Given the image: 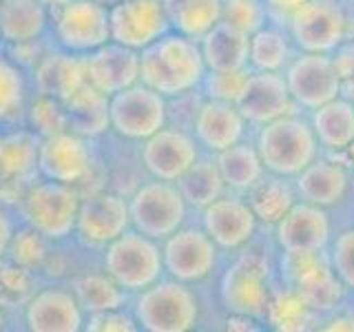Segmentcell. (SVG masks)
I'll use <instances>...</instances> for the list:
<instances>
[{
	"instance_id": "1",
	"label": "cell",
	"mask_w": 354,
	"mask_h": 332,
	"mask_svg": "<svg viewBox=\"0 0 354 332\" xmlns=\"http://www.w3.org/2000/svg\"><path fill=\"white\" fill-rule=\"evenodd\" d=\"M206 71L199 40L177 31H166L140 51V82L166 100L182 98L199 89Z\"/></svg>"
},
{
	"instance_id": "2",
	"label": "cell",
	"mask_w": 354,
	"mask_h": 332,
	"mask_svg": "<svg viewBox=\"0 0 354 332\" xmlns=\"http://www.w3.org/2000/svg\"><path fill=\"white\" fill-rule=\"evenodd\" d=\"M254 147L263 169L274 175L295 177L321 155V144L310 120L301 113L283 116L266 122L257 131Z\"/></svg>"
},
{
	"instance_id": "3",
	"label": "cell",
	"mask_w": 354,
	"mask_h": 332,
	"mask_svg": "<svg viewBox=\"0 0 354 332\" xmlns=\"http://www.w3.org/2000/svg\"><path fill=\"white\" fill-rule=\"evenodd\" d=\"M281 22L297 51L332 53L352 38L354 9L348 0H306Z\"/></svg>"
},
{
	"instance_id": "4",
	"label": "cell",
	"mask_w": 354,
	"mask_h": 332,
	"mask_svg": "<svg viewBox=\"0 0 354 332\" xmlns=\"http://www.w3.org/2000/svg\"><path fill=\"white\" fill-rule=\"evenodd\" d=\"M272 288L270 257L257 248H248L230 261L221 277L219 299L230 315H243L259 321L266 319Z\"/></svg>"
},
{
	"instance_id": "5",
	"label": "cell",
	"mask_w": 354,
	"mask_h": 332,
	"mask_svg": "<svg viewBox=\"0 0 354 332\" xmlns=\"http://www.w3.org/2000/svg\"><path fill=\"white\" fill-rule=\"evenodd\" d=\"M281 284L295 290L304 304L324 319L343 302L341 284L326 250L281 252Z\"/></svg>"
},
{
	"instance_id": "6",
	"label": "cell",
	"mask_w": 354,
	"mask_h": 332,
	"mask_svg": "<svg viewBox=\"0 0 354 332\" xmlns=\"http://www.w3.org/2000/svg\"><path fill=\"white\" fill-rule=\"evenodd\" d=\"M104 270L127 293H142L162 279V248L138 230H124L106 243Z\"/></svg>"
},
{
	"instance_id": "7",
	"label": "cell",
	"mask_w": 354,
	"mask_h": 332,
	"mask_svg": "<svg viewBox=\"0 0 354 332\" xmlns=\"http://www.w3.org/2000/svg\"><path fill=\"white\" fill-rule=\"evenodd\" d=\"M136 319L149 332H186L199 321V302L184 282H155L136 302Z\"/></svg>"
},
{
	"instance_id": "8",
	"label": "cell",
	"mask_w": 354,
	"mask_h": 332,
	"mask_svg": "<svg viewBox=\"0 0 354 332\" xmlns=\"http://www.w3.org/2000/svg\"><path fill=\"white\" fill-rule=\"evenodd\" d=\"M186 208L180 186L164 180L142 184L129 199L133 228L155 241L171 237L184 226Z\"/></svg>"
},
{
	"instance_id": "9",
	"label": "cell",
	"mask_w": 354,
	"mask_h": 332,
	"mask_svg": "<svg viewBox=\"0 0 354 332\" xmlns=\"http://www.w3.org/2000/svg\"><path fill=\"white\" fill-rule=\"evenodd\" d=\"M80 204L82 193L75 186L47 180L31 184L22 199V210L29 226L42 232L47 239H64L75 230Z\"/></svg>"
},
{
	"instance_id": "10",
	"label": "cell",
	"mask_w": 354,
	"mask_h": 332,
	"mask_svg": "<svg viewBox=\"0 0 354 332\" xmlns=\"http://www.w3.org/2000/svg\"><path fill=\"white\" fill-rule=\"evenodd\" d=\"M166 98L147 84H133L111 95V129L129 140H147L166 127Z\"/></svg>"
},
{
	"instance_id": "11",
	"label": "cell",
	"mask_w": 354,
	"mask_h": 332,
	"mask_svg": "<svg viewBox=\"0 0 354 332\" xmlns=\"http://www.w3.org/2000/svg\"><path fill=\"white\" fill-rule=\"evenodd\" d=\"M283 77L295 104L310 113L343 95V80L330 53L299 51L283 69Z\"/></svg>"
},
{
	"instance_id": "12",
	"label": "cell",
	"mask_w": 354,
	"mask_h": 332,
	"mask_svg": "<svg viewBox=\"0 0 354 332\" xmlns=\"http://www.w3.org/2000/svg\"><path fill=\"white\" fill-rule=\"evenodd\" d=\"M53 29L62 49L91 53L111 40L109 9L100 0H66L55 5Z\"/></svg>"
},
{
	"instance_id": "13",
	"label": "cell",
	"mask_w": 354,
	"mask_h": 332,
	"mask_svg": "<svg viewBox=\"0 0 354 332\" xmlns=\"http://www.w3.org/2000/svg\"><path fill=\"white\" fill-rule=\"evenodd\" d=\"M219 248L208 237L204 228H180L171 237L164 239L162 259L164 270L173 279L184 284H197L208 279L215 273Z\"/></svg>"
},
{
	"instance_id": "14",
	"label": "cell",
	"mask_w": 354,
	"mask_h": 332,
	"mask_svg": "<svg viewBox=\"0 0 354 332\" xmlns=\"http://www.w3.org/2000/svg\"><path fill=\"white\" fill-rule=\"evenodd\" d=\"M202 228L217 243L219 250H241L257 235L259 219L248 199L239 193H226L202 208Z\"/></svg>"
},
{
	"instance_id": "15",
	"label": "cell",
	"mask_w": 354,
	"mask_h": 332,
	"mask_svg": "<svg viewBox=\"0 0 354 332\" xmlns=\"http://www.w3.org/2000/svg\"><path fill=\"white\" fill-rule=\"evenodd\" d=\"M109 20L111 40L138 51L171 31L164 0H115L109 9Z\"/></svg>"
},
{
	"instance_id": "16",
	"label": "cell",
	"mask_w": 354,
	"mask_h": 332,
	"mask_svg": "<svg viewBox=\"0 0 354 332\" xmlns=\"http://www.w3.org/2000/svg\"><path fill=\"white\" fill-rule=\"evenodd\" d=\"M237 109L248 124L261 127L277 118L299 113L295 100L288 91L283 71H252L248 75L246 89L237 100Z\"/></svg>"
},
{
	"instance_id": "17",
	"label": "cell",
	"mask_w": 354,
	"mask_h": 332,
	"mask_svg": "<svg viewBox=\"0 0 354 332\" xmlns=\"http://www.w3.org/2000/svg\"><path fill=\"white\" fill-rule=\"evenodd\" d=\"M197 140L184 129L164 127L144 140L142 162L155 180L177 182L197 162Z\"/></svg>"
},
{
	"instance_id": "18",
	"label": "cell",
	"mask_w": 354,
	"mask_h": 332,
	"mask_svg": "<svg viewBox=\"0 0 354 332\" xmlns=\"http://www.w3.org/2000/svg\"><path fill=\"white\" fill-rule=\"evenodd\" d=\"M38 171L53 182L80 184L91 173V149L86 138L73 131H62L40 140Z\"/></svg>"
},
{
	"instance_id": "19",
	"label": "cell",
	"mask_w": 354,
	"mask_h": 332,
	"mask_svg": "<svg viewBox=\"0 0 354 332\" xmlns=\"http://www.w3.org/2000/svg\"><path fill=\"white\" fill-rule=\"evenodd\" d=\"M332 237V221L326 208L297 199L274 224V241L281 252L326 250Z\"/></svg>"
},
{
	"instance_id": "20",
	"label": "cell",
	"mask_w": 354,
	"mask_h": 332,
	"mask_svg": "<svg viewBox=\"0 0 354 332\" xmlns=\"http://www.w3.org/2000/svg\"><path fill=\"white\" fill-rule=\"evenodd\" d=\"M131 224L129 202L115 193H91L82 197L75 230L84 243L106 246Z\"/></svg>"
},
{
	"instance_id": "21",
	"label": "cell",
	"mask_w": 354,
	"mask_h": 332,
	"mask_svg": "<svg viewBox=\"0 0 354 332\" xmlns=\"http://www.w3.org/2000/svg\"><path fill=\"white\" fill-rule=\"evenodd\" d=\"M86 82L106 95L140 82V51L109 40L91 53H84Z\"/></svg>"
},
{
	"instance_id": "22",
	"label": "cell",
	"mask_w": 354,
	"mask_h": 332,
	"mask_svg": "<svg viewBox=\"0 0 354 332\" xmlns=\"http://www.w3.org/2000/svg\"><path fill=\"white\" fill-rule=\"evenodd\" d=\"M195 140L208 153H221L232 144L246 140L248 122L241 116L237 104L219 102V100H204L197 107L193 118Z\"/></svg>"
},
{
	"instance_id": "23",
	"label": "cell",
	"mask_w": 354,
	"mask_h": 332,
	"mask_svg": "<svg viewBox=\"0 0 354 332\" xmlns=\"http://www.w3.org/2000/svg\"><path fill=\"white\" fill-rule=\"evenodd\" d=\"M295 191L301 202L321 208L339 206L350 191V173L343 164L335 160L319 158L295 175Z\"/></svg>"
},
{
	"instance_id": "24",
	"label": "cell",
	"mask_w": 354,
	"mask_h": 332,
	"mask_svg": "<svg viewBox=\"0 0 354 332\" xmlns=\"http://www.w3.org/2000/svg\"><path fill=\"white\" fill-rule=\"evenodd\" d=\"M33 82L40 95L64 102L86 84L84 55L73 51H51L40 55V60L33 64Z\"/></svg>"
},
{
	"instance_id": "25",
	"label": "cell",
	"mask_w": 354,
	"mask_h": 332,
	"mask_svg": "<svg viewBox=\"0 0 354 332\" xmlns=\"http://www.w3.org/2000/svg\"><path fill=\"white\" fill-rule=\"evenodd\" d=\"M27 324L33 332H77L84 319L73 293L47 288L29 299Z\"/></svg>"
},
{
	"instance_id": "26",
	"label": "cell",
	"mask_w": 354,
	"mask_h": 332,
	"mask_svg": "<svg viewBox=\"0 0 354 332\" xmlns=\"http://www.w3.org/2000/svg\"><path fill=\"white\" fill-rule=\"evenodd\" d=\"M208 71H237L248 69L250 36L230 22L219 20L206 36L199 40Z\"/></svg>"
},
{
	"instance_id": "27",
	"label": "cell",
	"mask_w": 354,
	"mask_h": 332,
	"mask_svg": "<svg viewBox=\"0 0 354 332\" xmlns=\"http://www.w3.org/2000/svg\"><path fill=\"white\" fill-rule=\"evenodd\" d=\"M64 111L69 131L82 138H97L111 129V95L88 82L77 89L69 100H64Z\"/></svg>"
},
{
	"instance_id": "28",
	"label": "cell",
	"mask_w": 354,
	"mask_h": 332,
	"mask_svg": "<svg viewBox=\"0 0 354 332\" xmlns=\"http://www.w3.org/2000/svg\"><path fill=\"white\" fill-rule=\"evenodd\" d=\"M315 136L326 151H346L354 144V102L339 95L321 104L310 116Z\"/></svg>"
},
{
	"instance_id": "29",
	"label": "cell",
	"mask_w": 354,
	"mask_h": 332,
	"mask_svg": "<svg viewBox=\"0 0 354 332\" xmlns=\"http://www.w3.org/2000/svg\"><path fill=\"white\" fill-rule=\"evenodd\" d=\"M47 27L42 0H0V38L9 44L31 42Z\"/></svg>"
},
{
	"instance_id": "30",
	"label": "cell",
	"mask_w": 354,
	"mask_h": 332,
	"mask_svg": "<svg viewBox=\"0 0 354 332\" xmlns=\"http://www.w3.org/2000/svg\"><path fill=\"white\" fill-rule=\"evenodd\" d=\"M215 162L230 193H248L266 175L257 147L246 140L232 144L230 149L221 153H215Z\"/></svg>"
},
{
	"instance_id": "31",
	"label": "cell",
	"mask_w": 354,
	"mask_h": 332,
	"mask_svg": "<svg viewBox=\"0 0 354 332\" xmlns=\"http://www.w3.org/2000/svg\"><path fill=\"white\" fill-rule=\"evenodd\" d=\"M246 195L250 208L259 219V224H268V226H274L299 199L295 191V182H288V177L274 175L268 171H266V175Z\"/></svg>"
},
{
	"instance_id": "32",
	"label": "cell",
	"mask_w": 354,
	"mask_h": 332,
	"mask_svg": "<svg viewBox=\"0 0 354 332\" xmlns=\"http://www.w3.org/2000/svg\"><path fill=\"white\" fill-rule=\"evenodd\" d=\"M171 31L202 40L221 20V0H164Z\"/></svg>"
},
{
	"instance_id": "33",
	"label": "cell",
	"mask_w": 354,
	"mask_h": 332,
	"mask_svg": "<svg viewBox=\"0 0 354 332\" xmlns=\"http://www.w3.org/2000/svg\"><path fill=\"white\" fill-rule=\"evenodd\" d=\"M295 58V44L283 25H263L250 33L248 66L252 71H283Z\"/></svg>"
},
{
	"instance_id": "34",
	"label": "cell",
	"mask_w": 354,
	"mask_h": 332,
	"mask_svg": "<svg viewBox=\"0 0 354 332\" xmlns=\"http://www.w3.org/2000/svg\"><path fill=\"white\" fill-rule=\"evenodd\" d=\"M40 136L31 129H16L0 136V169L5 180L22 177L31 180L38 171V151Z\"/></svg>"
},
{
	"instance_id": "35",
	"label": "cell",
	"mask_w": 354,
	"mask_h": 332,
	"mask_svg": "<svg viewBox=\"0 0 354 332\" xmlns=\"http://www.w3.org/2000/svg\"><path fill=\"white\" fill-rule=\"evenodd\" d=\"M175 184L180 186L186 204L199 210L228 193V186L219 173L215 158H197V162Z\"/></svg>"
},
{
	"instance_id": "36",
	"label": "cell",
	"mask_w": 354,
	"mask_h": 332,
	"mask_svg": "<svg viewBox=\"0 0 354 332\" xmlns=\"http://www.w3.org/2000/svg\"><path fill=\"white\" fill-rule=\"evenodd\" d=\"M266 324H270L274 330L299 332L310 330L313 324H321V317L310 310L295 290L281 284L279 288H272L268 308H266Z\"/></svg>"
},
{
	"instance_id": "37",
	"label": "cell",
	"mask_w": 354,
	"mask_h": 332,
	"mask_svg": "<svg viewBox=\"0 0 354 332\" xmlns=\"http://www.w3.org/2000/svg\"><path fill=\"white\" fill-rule=\"evenodd\" d=\"M27 118V80L22 66L0 53V122L16 124Z\"/></svg>"
},
{
	"instance_id": "38",
	"label": "cell",
	"mask_w": 354,
	"mask_h": 332,
	"mask_svg": "<svg viewBox=\"0 0 354 332\" xmlns=\"http://www.w3.org/2000/svg\"><path fill=\"white\" fill-rule=\"evenodd\" d=\"M73 295L86 313L118 310L124 304V288H120L109 275H86L75 279Z\"/></svg>"
},
{
	"instance_id": "39",
	"label": "cell",
	"mask_w": 354,
	"mask_h": 332,
	"mask_svg": "<svg viewBox=\"0 0 354 332\" xmlns=\"http://www.w3.org/2000/svg\"><path fill=\"white\" fill-rule=\"evenodd\" d=\"M36 295V282L29 268L18 261H0V306H22Z\"/></svg>"
},
{
	"instance_id": "40",
	"label": "cell",
	"mask_w": 354,
	"mask_h": 332,
	"mask_svg": "<svg viewBox=\"0 0 354 332\" xmlns=\"http://www.w3.org/2000/svg\"><path fill=\"white\" fill-rule=\"evenodd\" d=\"M27 122H29V129L36 131L40 138H49V136H55V133L69 131L64 102L49 95H40V93L27 107Z\"/></svg>"
},
{
	"instance_id": "41",
	"label": "cell",
	"mask_w": 354,
	"mask_h": 332,
	"mask_svg": "<svg viewBox=\"0 0 354 332\" xmlns=\"http://www.w3.org/2000/svg\"><path fill=\"white\" fill-rule=\"evenodd\" d=\"M221 20L250 36L270 22V9L266 0H221Z\"/></svg>"
},
{
	"instance_id": "42",
	"label": "cell",
	"mask_w": 354,
	"mask_h": 332,
	"mask_svg": "<svg viewBox=\"0 0 354 332\" xmlns=\"http://www.w3.org/2000/svg\"><path fill=\"white\" fill-rule=\"evenodd\" d=\"M248 75H250V66L237 71H206L199 89H202L204 100H219V102L237 104L243 89H246Z\"/></svg>"
},
{
	"instance_id": "43",
	"label": "cell",
	"mask_w": 354,
	"mask_h": 332,
	"mask_svg": "<svg viewBox=\"0 0 354 332\" xmlns=\"http://www.w3.org/2000/svg\"><path fill=\"white\" fill-rule=\"evenodd\" d=\"M9 252H11V259L18 261L20 266H25L29 270H36L40 266L47 261V237L38 232L33 226L14 232L9 243Z\"/></svg>"
},
{
	"instance_id": "44",
	"label": "cell",
	"mask_w": 354,
	"mask_h": 332,
	"mask_svg": "<svg viewBox=\"0 0 354 332\" xmlns=\"http://www.w3.org/2000/svg\"><path fill=\"white\" fill-rule=\"evenodd\" d=\"M330 264L346 290L354 293V226L343 228L330 243Z\"/></svg>"
},
{
	"instance_id": "45",
	"label": "cell",
	"mask_w": 354,
	"mask_h": 332,
	"mask_svg": "<svg viewBox=\"0 0 354 332\" xmlns=\"http://www.w3.org/2000/svg\"><path fill=\"white\" fill-rule=\"evenodd\" d=\"M88 332H133L138 330V319L124 315L122 310H104V313H93L88 324L84 326Z\"/></svg>"
},
{
	"instance_id": "46",
	"label": "cell",
	"mask_w": 354,
	"mask_h": 332,
	"mask_svg": "<svg viewBox=\"0 0 354 332\" xmlns=\"http://www.w3.org/2000/svg\"><path fill=\"white\" fill-rule=\"evenodd\" d=\"M321 324L324 326H319L321 330H354V315L352 313H330L328 317L321 319Z\"/></svg>"
},
{
	"instance_id": "47",
	"label": "cell",
	"mask_w": 354,
	"mask_h": 332,
	"mask_svg": "<svg viewBox=\"0 0 354 332\" xmlns=\"http://www.w3.org/2000/svg\"><path fill=\"white\" fill-rule=\"evenodd\" d=\"M14 237V224H11L9 215L0 208V259L9 252V243Z\"/></svg>"
},
{
	"instance_id": "48",
	"label": "cell",
	"mask_w": 354,
	"mask_h": 332,
	"mask_svg": "<svg viewBox=\"0 0 354 332\" xmlns=\"http://www.w3.org/2000/svg\"><path fill=\"white\" fill-rule=\"evenodd\" d=\"M306 0H266V5L270 9V16H277L279 20H283L290 11H295L299 5H304Z\"/></svg>"
},
{
	"instance_id": "49",
	"label": "cell",
	"mask_w": 354,
	"mask_h": 332,
	"mask_svg": "<svg viewBox=\"0 0 354 332\" xmlns=\"http://www.w3.org/2000/svg\"><path fill=\"white\" fill-rule=\"evenodd\" d=\"M42 3L44 5H47V3H51V5H62V3H66V0H42Z\"/></svg>"
},
{
	"instance_id": "50",
	"label": "cell",
	"mask_w": 354,
	"mask_h": 332,
	"mask_svg": "<svg viewBox=\"0 0 354 332\" xmlns=\"http://www.w3.org/2000/svg\"><path fill=\"white\" fill-rule=\"evenodd\" d=\"M5 328V315H3V308H0V330Z\"/></svg>"
},
{
	"instance_id": "51",
	"label": "cell",
	"mask_w": 354,
	"mask_h": 332,
	"mask_svg": "<svg viewBox=\"0 0 354 332\" xmlns=\"http://www.w3.org/2000/svg\"><path fill=\"white\" fill-rule=\"evenodd\" d=\"M5 182V175H3V169H0V184Z\"/></svg>"
},
{
	"instance_id": "52",
	"label": "cell",
	"mask_w": 354,
	"mask_h": 332,
	"mask_svg": "<svg viewBox=\"0 0 354 332\" xmlns=\"http://www.w3.org/2000/svg\"><path fill=\"white\" fill-rule=\"evenodd\" d=\"M100 3H104V5H106V3H111V5H113V3H115V0H100Z\"/></svg>"
},
{
	"instance_id": "53",
	"label": "cell",
	"mask_w": 354,
	"mask_h": 332,
	"mask_svg": "<svg viewBox=\"0 0 354 332\" xmlns=\"http://www.w3.org/2000/svg\"><path fill=\"white\" fill-rule=\"evenodd\" d=\"M352 38H354V31H352Z\"/></svg>"
}]
</instances>
